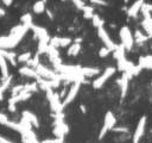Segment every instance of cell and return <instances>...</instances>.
Segmentation results:
<instances>
[{
    "label": "cell",
    "instance_id": "19",
    "mask_svg": "<svg viewBox=\"0 0 152 143\" xmlns=\"http://www.w3.org/2000/svg\"><path fill=\"white\" fill-rule=\"evenodd\" d=\"M33 12L36 13V14H40V13H43L44 11H45V1L44 0H38V1H36L34 4H33Z\"/></svg>",
    "mask_w": 152,
    "mask_h": 143
},
{
    "label": "cell",
    "instance_id": "13",
    "mask_svg": "<svg viewBox=\"0 0 152 143\" xmlns=\"http://www.w3.org/2000/svg\"><path fill=\"white\" fill-rule=\"evenodd\" d=\"M129 75L127 74V73H125L124 72V74H122V77H121V80H120V83H121V98H125L126 97V94H127V91H128V83H129Z\"/></svg>",
    "mask_w": 152,
    "mask_h": 143
},
{
    "label": "cell",
    "instance_id": "31",
    "mask_svg": "<svg viewBox=\"0 0 152 143\" xmlns=\"http://www.w3.org/2000/svg\"><path fill=\"white\" fill-rule=\"evenodd\" d=\"M2 2H4V5L5 6H11L12 5V2H13V0H1Z\"/></svg>",
    "mask_w": 152,
    "mask_h": 143
},
{
    "label": "cell",
    "instance_id": "23",
    "mask_svg": "<svg viewBox=\"0 0 152 143\" xmlns=\"http://www.w3.org/2000/svg\"><path fill=\"white\" fill-rule=\"evenodd\" d=\"M21 24H25V25H28L30 27L33 25V23H32V15L30 14V13H25L23 17H21Z\"/></svg>",
    "mask_w": 152,
    "mask_h": 143
},
{
    "label": "cell",
    "instance_id": "12",
    "mask_svg": "<svg viewBox=\"0 0 152 143\" xmlns=\"http://www.w3.org/2000/svg\"><path fill=\"white\" fill-rule=\"evenodd\" d=\"M19 74L24 75V76H27V77H34L36 80H38L40 76L38 75V73L36 72L34 68H31L28 66H25V67H21L19 68Z\"/></svg>",
    "mask_w": 152,
    "mask_h": 143
},
{
    "label": "cell",
    "instance_id": "18",
    "mask_svg": "<svg viewBox=\"0 0 152 143\" xmlns=\"http://www.w3.org/2000/svg\"><path fill=\"white\" fill-rule=\"evenodd\" d=\"M97 73H99V68H89V67L82 68V67H81V75L84 76V77H91V76H95Z\"/></svg>",
    "mask_w": 152,
    "mask_h": 143
},
{
    "label": "cell",
    "instance_id": "20",
    "mask_svg": "<svg viewBox=\"0 0 152 143\" xmlns=\"http://www.w3.org/2000/svg\"><path fill=\"white\" fill-rule=\"evenodd\" d=\"M134 42H137V43H142V42H146L150 37L147 36V35H144L141 31H139V30H137L135 32H134Z\"/></svg>",
    "mask_w": 152,
    "mask_h": 143
},
{
    "label": "cell",
    "instance_id": "11",
    "mask_svg": "<svg viewBox=\"0 0 152 143\" xmlns=\"http://www.w3.org/2000/svg\"><path fill=\"white\" fill-rule=\"evenodd\" d=\"M142 5H144V0H137V1H134L129 6V8L127 10V15L131 17V18H135L138 15V13L140 12Z\"/></svg>",
    "mask_w": 152,
    "mask_h": 143
},
{
    "label": "cell",
    "instance_id": "16",
    "mask_svg": "<svg viewBox=\"0 0 152 143\" xmlns=\"http://www.w3.org/2000/svg\"><path fill=\"white\" fill-rule=\"evenodd\" d=\"M138 66H139L141 69H142V68L152 69V56H144V57H140Z\"/></svg>",
    "mask_w": 152,
    "mask_h": 143
},
{
    "label": "cell",
    "instance_id": "17",
    "mask_svg": "<svg viewBox=\"0 0 152 143\" xmlns=\"http://www.w3.org/2000/svg\"><path fill=\"white\" fill-rule=\"evenodd\" d=\"M0 70H1V75L4 79H7L10 76L8 73V66H7V60L0 55Z\"/></svg>",
    "mask_w": 152,
    "mask_h": 143
},
{
    "label": "cell",
    "instance_id": "26",
    "mask_svg": "<svg viewBox=\"0 0 152 143\" xmlns=\"http://www.w3.org/2000/svg\"><path fill=\"white\" fill-rule=\"evenodd\" d=\"M10 122H11V120L8 119V117H7L6 114L0 113V124H2V125H5V126H7Z\"/></svg>",
    "mask_w": 152,
    "mask_h": 143
},
{
    "label": "cell",
    "instance_id": "24",
    "mask_svg": "<svg viewBox=\"0 0 152 143\" xmlns=\"http://www.w3.org/2000/svg\"><path fill=\"white\" fill-rule=\"evenodd\" d=\"M91 20H93V25H94L96 29H99V27L103 26V20L100 18V15L94 14V15H93V18H91Z\"/></svg>",
    "mask_w": 152,
    "mask_h": 143
},
{
    "label": "cell",
    "instance_id": "5",
    "mask_svg": "<svg viewBox=\"0 0 152 143\" xmlns=\"http://www.w3.org/2000/svg\"><path fill=\"white\" fill-rule=\"evenodd\" d=\"M46 95H48V99H49V102H50V106L52 108V111H55L56 113H62V110H63V105L59 100V97L58 94L53 93L52 89H46Z\"/></svg>",
    "mask_w": 152,
    "mask_h": 143
},
{
    "label": "cell",
    "instance_id": "33",
    "mask_svg": "<svg viewBox=\"0 0 152 143\" xmlns=\"http://www.w3.org/2000/svg\"><path fill=\"white\" fill-rule=\"evenodd\" d=\"M46 14H48V15L50 17V19H52V14H51V12H50L49 10H46Z\"/></svg>",
    "mask_w": 152,
    "mask_h": 143
},
{
    "label": "cell",
    "instance_id": "9",
    "mask_svg": "<svg viewBox=\"0 0 152 143\" xmlns=\"http://www.w3.org/2000/svg\"><path fill=\"white\" fill-rule=\"evenodd\" d=\"M31 29L33 30L34 35L38 37V39H39V41H44V42L50 43V37H49V33H48V31H46L44 27L32 25V26H31Z\"/></svg>",
    "mask_w": 152,
    "mask_h": 143
},
{
    "label": "cell",
    "instance_id": "34",
    "mask_svg": "<svg viewBox=\"0 0 152 143\" xmlns=\"http://www.w3.org/2000/svg\"><path fill=\"white\" fill-rule=\"evenodd\" d=\"M63 1H65V0H63Z\"/></svg>",
    "mask_w": 152,
    "mask_h": 143
},
{
    "label": "cell",
    "instance_id": "30",
    "mask_svg": "<svg viewBox=\"0 0 152 143\" xmlns=\"http://www.w3.org/2000/svg\"><path fill=\"white\" fill-rule=\"evenodd\" d=\"M0 143H13V142H11V141L6 139L5 137H2V136L0 135Z\"/></svg>",
    "mask_w": 152,
    "mask_h": 143
},
{
    "label": "cell",
    "instance_id": "22",
    "mask_svg": "<svg viewBox=\"0 0 152 143\" xmlns=\"http://www.w3.org/2000/svg\"><path fill=\"white\" fill-rule=\"evenodd\" d=\"M82 11H83L84 18H87V19H91L93 15L95 14V13H94V10H93L91 6H84V7L82 8Z\"/></svg>",
    "mask_w": 152,
    "mask_h": 143
},
{
    "label": "cell",
    "instance_id": "21",
    "mask_svg": "<svg viewBox=\"0 0 152 143\" xmlns=\"http://www.w3.org/2000/svg\"><path fill=\"white\" fill-rule=\"evenodd\" d=\"M31 57H32V54L31 52H24V54L17 56V62L18 63H26Z\"/></svg>",
    "mask_w": 152,
    "mask_h": 143
},
{
    "label": "cell",
    "instance_id": "28",
    "mask_svg": "<svg viewBox=\"0 0 152 143\" xmlns=\"http://www.w3.org/2000/svg\"><path fill=\"white\" fill-rule=\"evenodd\" d=\"M71 1H72V2L76 5V7H77V8H80V10H82V8L86 6V4H84L82 0H71Z\"/></svg>",
    "mask_w": 152,
    "mask_h": 143
},
{
    "label": "cell",
    "instance_id": "14",
    "mask_svg": "<svg viewBox=\"0 0 152 143\" xmlns=\"http://www.w3.org/2000/svg\"><path fill=\"white\" fill-rule=\"evenodd\" d=\"M21 116H23V119H24V120H26V122L30 123L31 125L38 128V119H37V117H36L32 112H30V111H24Z\"/></svg>",
    "mask_w": 152,
    "mask_h": 143
},
{
    "label": "cell",
    "instance_id": "15",
    "mask_svg": "<svg viewBox=\"0 0 152 143\" xmlns=\"http://www.w3.org/2000/svg\"><path fill=\"white\" fill-rule=\"evenodd\" d=\"M80 50H81V39L78 38V39H76V42H75L72 45L69 46L66 54H68L69 56H76V55L80 52Z\"/></svg>",
    "mask_w": 152,
    "mask_h": 143
},
{
    "label": "cell",
    "instance_id": "10",
    "mask_svg": "<svg viewBox=\"0 0 152 143\" xmlns=\"http://www.w3.org/2000/svg\"><path fill=\"white\" fill-rule=\"evenodd\" d=\"M50 45H52V46H55V48H64V46H68V45H70L71 44V39L70 38H65V37H63V38H61V37H53V38H51L50 39V43H49Z\"/></svg>",
    "mask_w": 152,
    "mask_h": 143
},
{
    "label": "cell",
    "instance_id": "27",
    "mask_svg": "<svg viewBox=\"0 0 152 143\" xmlns=\"http://www.w3.org/2000/svg\"><path fill=\"white\" fill-rule=\"evenodd\" d=\"M95 6H108V2L106 0H89Z\"/></svg>",
    "mask_w": 152,
    "mask_h": 143
},
{
    "label": "cell",
    "instance_id": "25",
    "mask_svg": "<svg viewBox=\"0 0 152 143\" xmlns=\"http://www.w3.org/2000/svg\"><path fill=\"white\" fill-rule=\"evenodd\" d=\"M110 52H112V50H110L109 48H107V46H102V48L99 50V56H100L101 58H103V57H107Z\"/></svg>",
    "mask_w": 152,
    "mask_h": 143
},
{
    "label": "cell",
    "instance_id": "4",
    "mask_svg": "<svg viewBox=\"0 0 152 143\" xmlns=\"http://www.w3.org/2000/svg\"><path fill=\"white\" fill-rule=\"evenodd\" d=\"M83 82H84V79H78V80H76V81L74 82V85L70 87L69 92L66 93L65 99H64V100H63V102H62L63 107H64V106H66V105H69L70 102H72V101H74V99H75V98H76V95L78 94L80 88H81V86H82V83H83Z\"/></svg>",
    "mask_w": 152,
    "mask_h": 143
},
{
    "label": "cell",
    "instance_id": "7",
    "mask_svg": "<svg viewBox=\"0 0 152 143\" xmlns=\"http://www.w3.org/2000/svg\"><path fill=\"white\" fill-rule=\"evenodd\" d=\"M146 122H147V118L145 116H142L139 122H138V125L135 128V131L133 133V138H132V142L133 143H139L140 139L142 138L144 136V132H145V126H146Z\"/></svg>",
    "mask_w": 152,
    "mask_h": 143
},
{
    "label": "cell",
    "instance_id": "29",
    "mask_svg": "<svg viewBox=\"0 0 152 143\" xmlns=\"http://www.w3.org/2000/svg\"><path fill=\"white\" fill-rule=\"evenodd\" d=\"M113 130H114L115 132H127V131H128V130L125 129V128H113Z\"/></svg>",
    "mask_w": 152,
    "mask_h": 143
},
{
    "label": "cell",
    "instance_id": "2",
    "mask_svg": "<svg viewBox=\"0 0 152 143\" xmlns=\"http://www.w3.org/2000/svg\"><path fill=\"white\" fill-rule=\"evenodd\" d=\"M119 36H120V39H121V45L125 48V50H127V51L131 50L132 46H133V43H134V38L132 36L131 30L127 26H122L120 29Z\"/></svg>",
    "mask_w": 152,
    "mask_h": 143
},
{
    "label": "cell",
    "instance_id": "6",
    "mask_svg": "<svg viewBox=\"0 0 152 143\" xmlns=\"http://www.w3.org/2000/svg\"><path fill=\"white\" fill-rule=\"evenodd\" d=\"M115 123H116V119L114 117V114L112 112H107L106 116H104V124L100 131V135H99V138H103L104 135L109 131V130H113V128L115 126Z\"/></svg>",
    "mask_w": 152,
    "mask_h": 143
},
{
    "label": "cell",
    "instance_id": "1",
    "mask_svg": "<svg viewBox=\"0 0 152 143\" xmlns=\"http://www.w3.org/2000/svg\"><path fill=\"white\" fill-rule=\"evenodd\" d=\"M31 27L28 25H25V24H20V25H17L14 26L10 35L8 36H4V37H0V49H13L15 48L19 42L24 38V36L26 35V32L30 30Z\"/></svg>",
    "mask_w": 152,
    "mask_h": 143
},
{
    "label": "cell",
    "instance_id": "32",
    "mask_svg": "<svg viewBox=\"0 0 152 143\" xmlns=\"http://www.w3.org/2000/svg\"><path fill=\"white\" fill-rule=\"evenodd\" d=\"M5 14H6V12H5V10H4L2 7H0V18H1V17H4Z\"/></svg>",
    "mask_w": 152,
    "mask_h": 143
},
{
    "label": "cell",
    "instance_id": "8",
    "mask_svg": "<svg viewBox=\"0 0 152 143\" xmlns=\"http://www.w3.org/2000/svg\"><path fill=\"white\" fill-rule=\"evenodd\" d=\"M97 36H99V38L103 42L104 46L109 48L112 51H114V50L118 48V45H116V44L110 39V37H109L108 32L104 30V27H103V26H101V27H99V29H97Z\"/></svg>",
    "mask_w": 152,
    "mask_h": 143
},
{
    "label": "cell",
    "instance_id": "3",
    "mask_svg": "<svg viewBox=\"0 0 152 143\" xmlns=\"http://www.w3.org/2000/svg\"><path fill=\"white\" fill-rule=\"evenodd\" d=\"M115 70H116L115 67H108V68H106L104 72H103L100 76H97L96 79H94V81H93V87H94L95 89H100V88L107 82V80H108L110 76H113V75L115 74Z\"/></svg>",
    "mask_w": 152,
    "mask_h": 143
}]
</instances>
